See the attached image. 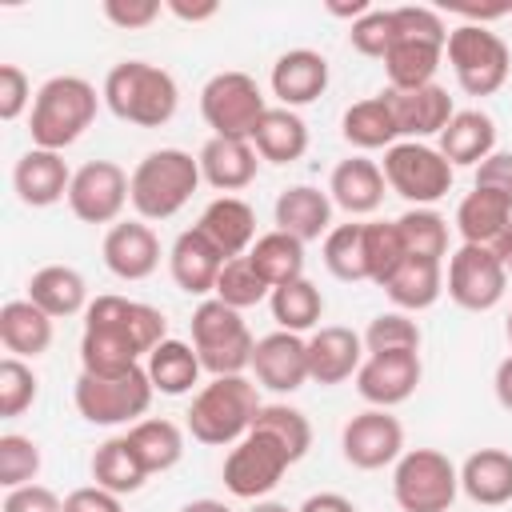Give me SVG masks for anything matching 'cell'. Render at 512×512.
Listing matches in <instances>:
<instances>
[{
    "label": "cell",
    "mask_w": 512,
    "mask_h": 512,
    "mask_svg": "<svg viewBox=\"0 0 512 512\" xmlns=\"http://www.w3.org/2000/svg\"><path fill=\"white\" fill-rule=\"evenodd\" d=\"M292 464H296V460L288 456V448H284L276 436L252 428V432H248L240 444H232L228 456H224V488H228L232 496H240V500H264V496L284 480V472H288Z\"/></svg>",
    "instance_id": "cell-12"
},
{
    "label": "cell",
    "mask_w": 512,
    "mask_h": 512,
    "mask_svg": "<svg viewBox=\"0 0 512 512\" xmlns=\"http://www.w3.org/2000/svg\"><path fill=\"white\" fill-rule=\"evenodd\" d=\"M456 232L464 244L492 248L500 260L512 244V200L488 188H472L456 208Z\"/></svg>",
    "instance_id": "cell-18"
},
{
    "label": "cell",
    "mask_w": 512,
    "mask_h": 512,
    "mask_svg": "<svg viewBox=\"0 0 512 512\" xmlns=\"http://www.w3.org/2000/svg\"><path fill=\"white\" fill-rule=\"evenodd\" d=\"M248 512H292L288 504H280V500H252V508Z\"/></svg>",
    "instance_id": "cell-61"
},
{
    "label": "cell",
    "mask_w": 512,
    "mask_h": 512,
    "mask_svg": "<svg viewBox=\"0 0 512 512\" xmlns=\"http://www.w3.org/2000/svg\"><path fill=\"white\" fill-rule=\"evenodd\" d=\"M444 60V44L436 40H420V36H396V44L384 56V72H388V88H424L436 84V68Z\"/></svg>",
    "instance_id": "cell-35"
},
{
    "label": "cell",
    "mask_w": 512,
    "mask_h": 512,
    "mask_svg": "<svg viewBox=\"0 0 512 512\" xmlns=\"http://www.w3.org/2000/svg\"><path fill=\"white\" fill-rule=\"evenodd\" d=\"M276 228L296 240H320L332 232V196L312 184H292L276 196Z\"/></svg>",
    "instance_id": "cell-28"
},
{
    "label": "cell",
    "mask_w": 512,
    "mask_h": 512,
    "mask_svg": "<svg viewBox=\"0 0 512 512\" xmlns=\"http://www.w3.org/2000/svg\"><path fill=\"white\" fill-rule=\"evenodd\" d=\"M28 300H32L40 312H48L52 320L88 312V304H92L84 276H80L76 268H68V264H48V268L32 272V280H28Z\"/></svg>",
    "instance_id": "cell-31"
},
{
    "label": "cell",
    "mask_w": 512,
    "mask_h": 512,
    "mask_svg": "<svg viewBox=\"0 0 512 512\" xmlns=\"http://www.w3.org/2000/svg\"><path fill=\"white\" fill-rule=\"evenodd\" d=\"M252 428L276 436V440L288 448L292 460H304L308 448H312V424H308V416H304L300 408H292V404H264V408L256 412V424H252Z\"/></svg>",
    "instance_id": "cell-46"
},
{
    "label": "cell",
    "mask_w": 512,
    "mask_h": 512,
    "mask_svg": "<svg viewBox=\"0 0 512 512\" xmlns=\"http://www.w3.org/2000/svg\"><path fill=\"white\" fill-rule=\"evenodd\" d=\"M392 112H396V124H400V136L404 140H424V136H440L448 128V120L456 116L452 108V96L448 88L440 84H424V88H384Z\"/></svg>",
    "instance_id": "cell-20"
},
{
    "label": "cell",
    "mask_w": 512,
    "mask_h": 512,
    "mask_svg": "<svg viewBox=\"0 0 512 512\" xmlns=\"http://www.w3.org/2000/svg\"><path fill=\"white\" fill-rule=\"evenodd\" d=\"M100 96L112 108V116H120L136 128L168 124L176 116V104H180V88H176L172 72H164L160 64H148V60L112 64L108 76H104Z\"/></svg>",
    "instance_id": "cell-4"
},
{
    "label": "cell",
    "mask_w": 512,
    "mask_h": 512,
    "mask_svg": "<svg viewBox=\"0 0 512 512\" xmlns=\"http://www.w3.org/2000/svg\"><path fill=\"white\" fill-rule=\"evenodd\" d=\"M264 112H268L264 92L248 72H216L200 88V116L212 128V136L252 140Z\"/></svg>",
    "instance_id": "cell-10"
},
{
    "label": "cell",
    "mask_w": 512,
    "mask_h": 512,
    "mask_svg": "<svg viewBox=\"0 0 512 512\" xmlns=\"http://www.w3.org/2000/svg\"><path fill=\"white\" fill-rule=\"evenodd\" d=\"M328 88V60L312 48H292L284 56H276L272 64V96L280 100V108H300L312 104L316 96H324Z\"/></svg>",
    "instance_id": "cell-24"
},
{
    "label": "cell",
    "mask_w": 512,
    "mask_h": 512,
    "mask_svg": "<svg viewBox=\"0 0 512 512\" xmlns=\"http://www.w3.org/2000/svg\"><path fill=\"white\" fill-rule=\"evenodd\" d=\"M164 12L160 0H104V16L116 28H148Z\"/></svg>",
    "instance_id": "cell-53"
},
{
    "label": "cell",
    "mask_w": 512,
    "mask_h": 512,
    "mask_svg": "<svg viewBox=\"0 0 512 512\" xmlns=\"http://www.w3.org/2000/svg\"><path fill=\"white\" fill-rule=\"evenodd\" d=\"M104 96H96V88L84 76H52L40 84L32 112H28V136L32 148H48V152H64L68 144H76L100 108Z\"/></svg>",
    "instance_id": "cell-3"
},
{
    "label": "cell",
    "mask_w": 512,
    "mask_h": 512,
    "mask_svg": "<svg viewBox=\"0 0 512 512\" xmlns=\"http://www.w3.org/2000/svg\"><path fill=\"white\" fill-rule=\"evenodd\" d=\"M444 56L456 72V84L468 92V96H492L504 88L508 80V68H512V56H508V44L488 32L484 24H460L448 32V44H444Z\"/></svg>",
    "instance_id": "cell-9"
},
{
    "label": "cell",
    "mask_w": 512,
    "mask_h": 512,
    "mask_svg": "<svg viewBox=\"0 0 512 512\" xmlns=\"http://www.w3.org/2000/svg\"><path fill=\"white\" fill-rule=\"evenodd\" d=\"M176 20H188V24H200V20H212L216 12H220V4L216 0H204V4H184V0H168L164 4Z\"/></svg>",
    "instance_id": "cell-56"
},
{
    "label": "cell",
    "mask_w": 512,
    "mask_h": 512,
    "mask_svg": "<svg viewBox=\"0 0 512 512\" xmlns=\"http://www.w3.org/2000/svg\"><path fill=\"white\" fill-rule=\"evenodd\" d=\"M384 168L368 156H348L332 168V180H328V196L336 208H344L348 216H368L380 208L384 200Z\"/></svg>",
    "instance_id": "cell-26"
},
{
    "label": "cell",
    "mask_w": 512,
    "mask_h": 512,
    "mask_svg": "<svg viewBox=\"0 0 512 512\" xmlns=\"http://www.w3.org/2000/svg\"><path fill=\"white\" fill-rule=\"evenodd\" d=\"M384 292L400 312H424L444 292V264L424 260V256H404V264L388 276Z\"/></svg>",
    "instance_id": "cell-34"
},
{
    "label": "cell",
    "mask_w": 512,
    "mask_h": 512,
    "mask_svg": "<svg viewBox=\"0 0 512 512\" xmlns=\"http://www.w3.org/2000/svg\"><path fill=\"white\" fill-rule=\"evenodd\" d=\"M104 264L120 280H148L160 264V240L144 220H116L104 232Z\"/></svg>",
    "instance_id": "cell-19"
},
{
    "label": "cell",
    "mask_w": 512,
    "mask_h": 512,
    "mask_svg": "<svg viewBox=\"0 0 512 512\" xmlns=\"http://www.w3.org/2000/svg\"><path fill=\"white\" fill-rule=\"evenodd\" d=\"M324 268L336 280L360 284L368 280V252H364V224H336L324 236Z\"/></svg>",
    "instance_id": "cell-42"
},
{
    "label": "cell",
    "mask_w": 512,
    "mask_h": 512,
    "mask_svg": "<svg viewBox=\"0 0 512 512\" xmlns=\"http://www.w3.org/2000/svg\"><path fill=\"white\" fill-rule=\"evenodd\" d=\"M504 268L512 272V244H508V252H504Z\"/></svg>",
    "instance_id": "cell-62"
},
{
    "label": "cell",
    "mask_w": 512,
    "mask_h": 512,
    "mask_svg": "<svg viewBox=\"0 0 512 512\" xmlns=\"http://www.w3.org/2000/svg\"><path fill=\"white\" fill-rule=\"evenodd\" d=\"M504 332H508V344H512V308H508V324H504Z\"/></svg>",
    "instance_id": "cell-63"
},
{
    "label": "cell",
    "mask_w": 512,
    "mask_h": 512,
    "mask_svg": "<svg viewBox=\"0 0 512 512\" xmlns=\"http://www.w3.org/2000/svg\"><path fill=\"white\" fill-rule=\"evenodd\" d=\"M124 436H128V444L136 448V456H140V464L148 468V476L176 468L180 456H184V432H180V424H172V420H160V416L136 420V424H128Z\"/></svg>",
    "instance_id": "cell-40"
},
{
    "label": "cell",
    "mask_w": 512,
    "mask_h": 512,
    "mask_svg": "<svg viewBox=\"0 0 512 512\" xmlns=\"http://www.w3.org/2000/svg\"><path fill=\"white\" fill-rule=\"evenodd\" d=\"M156 388L144 372V364L120 372V376H92V372H80L76 376V388H72V400H76V412L88 420V424H136L148 404H152Z\"/></svg>",
    "instance_id": "cell-7"
},
{
    "label": "cell",
    "mask_w": 512,
    "mask_h": 512,
    "mask_svg": "<svg viewBox=\"0 0 512 512\" xmlns=\"http://www.w3.org/2000/svg\"><path fill=\"white\" fill-rule=\"evenodd\" d=\"M476 188H488V192H500L504 200H512V152H492L488 160H480Z\"/></svg>",
    "instance_id": "cell-54"
},
{
    "label": "cell",
    "mask_w": 512,
    "mask_h": 512,
    "mask_svg": "<svg viewBox=\"0 0 512 512\" xmlns=\"http://www.w3.org/2000/svg\"><path fill=\"white\" fill-rule=\"evenodd\" d=\"M492 388H496V400H500V408H508V412H512V356H504V360L496 364Z\"/></svg>",
    "instance_id": "cell-58"
},
{
    "label": "cell",
    "mask_w": 512,
    "mask_h": 512,
    "mask_svg": "<svg viewBox=\"0 0 512 512\" xmlns=\"http://www.w3.org/2000/svg\"><path fill=\"white\" fill-rule=\"evenodd\" d=\"M328 12H332V16H352V20H360L364 12H372V4H368V0H352V4H328Z\"/></svg>",
    "instance_id": "cell-59"
},
{
    "label": "cell",
    "mask_w": 512,
    "mask_h": 512,
    "mask_svg": "<svg viewBox=\"0 0 512 512\" xmlns=\"http://www.w3.org/2000/svg\"><path fill=\"white\" fill-rule=\"evenodd\" d=\"M348 40H352V48H356L360 56L384 60L388 48L396 44V12H392V8H372V12H364L360 20H352Z\"/></svg>",
    "instance_id": "cell-50"
},
{
    "label": "cell",
    "mask_w": 512,
    "mask_h": 512,
    "mask_svg": "<svg viewBox=\"0 0 512 512\" xmlns=\"http://www.w3.org/2000/svg\"><path fill=\"white\" fill-rule=\"evenodd\" d=\"M200 160L184 148H156L148 152L128 180V200L140 212V220H168L176 216L192 192L200 188Z\"/></svg>",
    "instance_id": "cell-5"
},
{
    "label": "cell",
    "mask_w": 512,
    "mask_h": 512,
    "mask_svg": "<svg viewBox=\"0 0 512 512\" xmlns=\"http://www.w3.org/2000/svg\"><path fill=\"white\" fill-rule=\"evenodd\" d=\"M248 260L252 268L268 280V288H280V284H292L304 276V240L272 228L264 236H256V244L248 248Z\"/></svg>",
    "instance_id": "cell-38"
},
{
    "label": "cell",
    "mask_w": 512,
    "mask_h": 512,
    "mask_svg": "<svg viewBox=\"0 0 512 512\" xmlns=\"http://www.w3.org/2000/svg\"><path fill=\"white\" fill-rule=\"evenodd\" d=\"M32 84L20 64H0V120H16L32 104Z\"/></svg>",
    "instance_id": "cell-51"
},
{
    "label": "cell",
    "mask_w": 512,
    "mask_h": 512,
    "mask_svg": "<svg viewBox=\"0 0 512 512\" xmlns=\"http://www.w3.org/2000/svg\"><path fill=\"white\" fill-rule=\"evenodd\" d=\"M36 392H40L36 372L20 356H4L0 360V416L12 420L20 412H28L32 400H36Z\"/></svg>",
    "instance_id": "cell-48"
},
{
    "label": "cell",
    "mask_w": 512,
    "mask_h": 512,
    "mask_svg": "<svg viewBox=\"0 0 512 512\" xmlns=\"http://www.w3.org/2000/svg\"><path fill=\"white\" fill-rule=\"evenodd\" d=\"M400 240L408 248V256H424V260H440L448 256V220L432 208H408L400 220Z\"/></svg>",
    "instance_id": "cell-43"
},
{
    "label": "cell",
    "mask_w": 512,
    "mask_h": 512,
    "mask_svg": "<svg viewBox=\"0 0 512 512\" xmlns=\"http://www.w3.org/2000/svg\"><path fill=\"white\" fill-rule=\"evenodd\" d=\"M12 188L16 196L28 204V208H48L56 200H68V188H72V172L64 164L60 152H48V148H28L16 168H12Z\"/></svg>",
    "instance_id": "cell-23"
},
{
    "label": "cell",
    "mask_w": 512,
    "mask_h": 512,
    "mask_svg": "<svg viewBox=\"0 0 512 512\" xmlns=\"http://www.w3.org/2000/svg\"><path fill=\"white\" fill-rule=\"evenodd\" d=\"M452 164L440 156V148L424 140H400L384 152V180L396 196H404L412 208H428L452 188Z\"/></svg>",
    "instance_id": "cell-11"
},
{
    "label": "cell",
    "mask_w": 512,
    "mask_h": 512,
    "mask_svg": "<svg viewBox=\"0 0 512 512\" xmlns=\"http://www.w3.org/2000/svg\"><path fill=\"white\" fill-rule=\"evenodd\" d=\"M440 156L452 168H476L480 160H488L496 152V124L488 112L480 108H464L448 120V128L440 132Z\"/></svg>",
    "instance_id": "cell-29"
},
{
    "label": "cell",
    "mask_w": 512,
    "mask_h": 512,
    "mask_svg": "<svg viewBox=\"0 0 512 512\" xmlns=\"http://www.w3.org/2000/svg\"><path fill=\"white\" fill-rule=\"evenodd\" d=\"M420 352H368L356 372V392L372 408H396L420 388Z\"/></svg>",
    "instance_id": "cell-16"
},
{
    "label": "cell",
    "mask_w": 512,
    "mask_h": 512,
    "mask_svg": "<svg viewBox=\"0 0 512 512\" xmlns=\"http://www.w3.org/2000/svg\"><path fill=\"white\" fill-rule=\"evenodd\" d=\"M0 344L8 348V356L20 360L44 356L52 344V316L40 312L32 300H8L0 308Z\"/></svg>",
    "instance_id": "cell-32"
},
{
    "label": "cell",
    "mask_w": 512,
    "mask_h": 512,
    "mask_svg": "<svg viewBox=\"0 0 512 512\" xmlns=\"http://www.w3.org/2000/svg\"><path fill=\"white\" fill-rule=\"evenodd\" d=\"M36 472H40V444L32 436L4 432L0 436V484L20 488V484H32Z\"/></svg>",
    "instance_id": "cell-49"
},
{
    "label": "cell",
    "mask_w": 512,
    "mask_h": 512,
    "mask_svg": "<svg viewBox=\"0 0 512 512\" xmlns=\"http://www.w3.org/2000/svg\"><path fill=\"white\" fill-rule=\"evenodd\" d=\"M340 132L360 152H372V148H384L388 152L392 144H400V124H396V112H392V104H388L384 92L380 96H368V100H356L344 112Z\"/></svg>",
    "instance_id": "cell-33"
},
{
    "label": "cell",
    "mask_w": 512,
    "mask_h": 512,
    "mask_svg": "<svg viewBox=\"0 0 512 512\" xmlns=\"http://www.w3.org/2000/svg\"><path fill=\"white\" fill-rule=\"evenodd\" d=\"M420 324L408 312H380L364 332V352H420Z\"/></svg>",
    "instance_id": "cell-47"
},
{
    "label": "cell",
    "mask_w": 512,
    "mask_h": 512,
    "mask_svg": "<svg viewBox=\"0 0 512 512\" xmlns=\"http://www.w3.org/2000/svg\"><path fill=\"white\" fill-rule=\"evenodd\" d=\"M364 364V336L344 324H324L308 336V376L316 384H344Z\"/></svg>",
    "instance_id": "cell-21"
},
{
    "label": "cell",
    "mask_w": 512,
    "mask_h": 512,
    "mask_svg": "<svg viewBox=\"0 0 512 512\" xmlns=\"http://www.w3.org/2000/svg\"><path fill=\"white\" fill-rule=\"evenodd\" d=\"M460 492L472 504L500 508L512 500V452L504 448H480L460 464Z\"/></svg>",
    "instance_id": "cell-30"
},
{
    "label": "cell",
    "mask_w": 512,
    "mask_h": 512,
    "mask_svg": "<svg viewBox=\"0 0 512 512\" xmlns=\"http://www.w3.org/2000/svg\"><path fill=\"white\" fill-rule=\"evenodd\" d=\"M252 148L268 164H292L308 152V124L296 108H268L252 132Z\"/></svg>",
    "instance_id": "cell-36"
},
{
    "label": "cell",
    "mask_w": 512,
    "mask_h": 512,
    "mask_svg": "<svg viewBox=\"0 0 512 512\" xmlns=\"http://www.w3.org/2000/svg\"><path fill=\"white\" fill-rule=\"evenodd\" d=\"M460 492V468L436 448H408L392 468L400 512H448Z\"/></svg>",
    "instance_id": "cell-8"
},
{
    "label": "cell",
    "mask_w": 512,
    "mask_h": 512,
    "mask_svg": "<svg viewBox=\"0 0 512 512\" xmlns=\"http://www.w3.org/2000/svg\"><path fill=\"white\" fill-rule=\"evenodd\" d=\"M192 348H196L204 372L244 376V368H252L256 340H252L244 316L212 296V300H200L192 312Z\"/></svg>",
    "instance_id": "cell-6"
},
{
    "label": "cell",
    "mask_w": 512,
    "mask_h": 512,
    "mask_svg": "<svg viewBox=\"0 0 512 512\" xmlns=\"http://www.w3.org/2000/svg\"><path fill=\"white\" fill-rule=\"evenodd\" d=\"M168 340V320L160 308L128 296H96L84 312L80 364L92 376H120L148 360L156 344Z\"/></svg>",
    "instance_id": "cell-1"
},
{
    "label": "cell",
    "mask_w": 512,
    "mask_h": 512,
    "mask_svg": "<svg viewBox=\"0 0 512 512\" xmlns=\"http://www.w3.org/2000/svg\"><path fill=\"white\" fill-rule=\"evenodd\" d=\"M92 480L116 496H128V492H140L144 480H148V468L140 464L136 448L128 444V436H112L104 440L96 452H92Z\"/></svg>",
    "instance_id": "cell-39"
},
{
    "label": "cell",
    "mask_w": 512,
    "mask_h": 512,
    "mask_svg": "<svg viewBox=\"0 0 512 512\" xmlns=\"http://www.w3.org/2000/svg\"><path fill=\"white\" fill-rule=\"evenodd\" d=\"M268 308H272V320L280 324V332H296V336H300V332H308V328L320 324V316H324V296H320V288H316L308 276H300V280H292V284L272 288Z\"/></svg>",
    "instance_id": "cell-41"
},
{
    "label": "cell",
    "mask_w": 512,
    "mask_h": 512,
    "mask_svg": "<svg viewBox=\"0 0 512 512\" xmlns=\"http://www.w3.org/2000/svg\"><path fill=\"white\" fill-rule=\"evenodd\" d=\"M260 392L248 376H212L196 396L192 408L184 412V424L192 440L212 444V448H232L240 444L260 412Z\"/></svg>",
    "instance_id": "cell-2"
},
{
    "label": "cell",
    "mask_w": 512,
    "mask_h": 512,
    "mask_svg": "<svg viewBox=\"0 0 512 512\" xmlns=\"http://www.w3.org/2000/svg\"><path fill=\"white\" fill-rule=\"evenodd\" d=\"M128 172L112 160H88L84 168L72 172L68 188V208L84 224H116L128 200Z\"/></svg>",
    "instance_id": "cell-14"
},
{
    "label": "cell",
    "mask_w": 512,
    "mask_h": 512,
    "mask_svg": "<svg viewBox=\"0 0 512 512\" xmlns=\"http://www.w3.org/2000/svg\"><path fill=\"white\" fill-rule=\"evenodd\" d=\"M180 512H232L224 500H212V496H204V500H188Z\"/></svg>",
    "instance_id": "cell-60"
},
{
    "label": "cell",
    "mask_w": 512,
    "mask_h": 512,
    "mask_svg": "<svg viewBox=\"0 0 512 512\" xmlns=\"http://www.w3.org/2000/svg\"><path fill=\"white\" fill-rule=\"evenodd\" d=\"M296 512H356V504L348 496H340V492H316Z\"/></svg>",
    "instance_id": "cell-57"
},
{
    "label": "cell",
    "mask_w": 512,
    "mask_h": 512,
    "mask_svg": "<svg viewBox=\"0 0 512 512\" xmlns=\"http://www.w3.org/2000/svg\"><path fill=\"white\" fill-rule=\"evenodd\" d=\"M444 288L452 296V304H460L464 312H488L504 300L508 292V268L492 248L480 244H460L448 256V276Z\"/></svg>",
    "instance_id": "cell-13"
},
{
    "label": "cell",
    "mask_w": 512,
    "mask_h": 512,
    "mask_svg": "<svg viewBox=\"0 0 512 512\" xmlns=\"http://www.w3.org/2000/svg\"><path fill=\"white\" fill-rule=\"evenodd\" d=\"M196 228L224 252V260H236V256H248V248L256 244V212L240 200V196H216Z\"/></svg>",
    "instance_id": "cell-27"
},
{
    "label": "cell",
    "mask_w": 512,
    "mask_h": 512,
    "mask_svg": "<svg viewBox=\"0 0 512 512\" xmlns=\"http://www.w3.org/2000/svg\"><path fill=\"white\" fill-rule=\"evenodd\" d=\"M340 448H344V460L352 468L376 472V468L396 464L404 456V428L388 408H364L344 424Z\"/></svg>",
    "instance_id": "cell-15"
},
{
    "label": "cell",
    "mask_w": 512,
    "mask_h": 512,
    "mask_svg": "<svg viewBox=\"0 0 512 512\" xmlns=\"http://www.w3.org/2000/svg\"><path fill=\"white\" fill-rule=\"evenodd\" d=\"M224 252L200 232V228H188L172 240V252H168V268H172V280L180 292L188 296H208L216 292V280H220V268H224Z\"/></svg>",
    "instance_id": "cell-22"
},
{
    "label": "cell",
    "mask_w": 512,
    "mask_h": 512,
    "mask_svg": "<svg viewBox=\"0 0 512 512\" xmlns=\"http://www.w3.org/2000/svg\"><path fill=\"white\" fill-rule=\"evenodd\" d=\"M144 372H148V380H152L156 392H164V396H184V392H192V388L200 384L204 364H200V356H196L192 344L168 336L164 344H156V348L148 352Z\"/></svg>",
    "instance_id": "cell-37"
},
{
    "label": "cell",
    "mask_w": 512,
    "mask_h": 512,
    "mask_svg": "<svg viewBox=\"0 0 512 512\" xmlns=\"http://www.w3.org/2000/svg\"><path fill=\"white\" fill-rule=\"evenodd\" d=\"M196 160H200V176L220 192L248 188L260 168V152L252 148V140H228V136H208Z\"/></svg>",
    "instance_id": "cell-25"
},
{
    "label": "cell",
    "mask_w": 512,
    "mask_h": 512,
    "mask_svg": "<svg viewBox=\"0 0 512 512\" xmlns=\"http://www.w3.org/2000/svg\"><path fill=\"white\" fill-rule=\"evenodd\" d=\"M0 512H64V500L44 484H20V488H8Z\"/></svg>",
    "instance_id": "cell-52"
},
{
    "label": "cell",
    "mask_w": 512,
    "mask_h": 512,
    "mask_svg": "<svg viewBox=\"0 0 512 512\" xmlns=\"http://www.w3.org/2000/svg\"><path fill=\"white\" fill-rule=\"evenodd\" d=\"M64 512H124V504L116 492H108L100 484H84L64 496Z\"/></svg>",
    "instance_id": "cell-55"
},
{
    "label": "cell",
    "mask_w": 512,
    "mask_h": 512,
    "mask_svg": "<svg viewBox=\"0 0 512 512\" xmlns=\"http://www.w3.org/2000/svg\"><path fill=\"white\" fill-rule=\"evenodd\" d=\"M364 252H368V280L384 288L388 276H392V272L404 264V256H408L396 220H368V224H364Z\"/></svg>",
    "instance_id": "cell-44"
},
{
    "label": "cell",
    "mask_w": 512,
    "mask_h": 512,
    "mask_svg": "<svg viewBox=\"0 0 512 512\" xmlns=\"http://www.w3.org/2000/svg\"><path fill=\"white\" fill-rule=\"evenodd\" d=\"M212 296H216V300H224L228 308L244 312V308L260 304V300H268V296H272V288H268V280L252 268V260H248V256H236V260H228V264L220 268V280H216V292H212Z\"/></svg>",
    "instance_id": "cell-45"
},
{
    "label": "cell",
    "mask_w": 512,
    "mask_h": 512,
    "mask_svg": "<svg viewBox=\"0 0 512 512\" xmlns=\"http://www.w3.org/2000/svg\"><path fill=\"white\" fill-rule=\"evenodd\" d=\"M252 372H256V384L268 388V392H296L304 388L308 376V340H300L296 332H268L256 340V352H252Z\"/></svg>",
    "instance_id": "cell-17"
}]
</instances>
